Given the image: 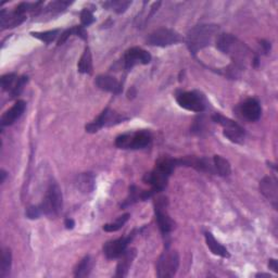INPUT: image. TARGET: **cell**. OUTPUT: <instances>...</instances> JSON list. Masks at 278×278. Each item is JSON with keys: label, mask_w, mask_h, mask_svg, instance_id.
<instances>
[{"label": "cell", "mask_w": 278, "mask_h": 278, "mask_svg": "<svg viewBox=\"0 0 278 278\" xmlns=\"http://www.w3.org/2000/svg\"><path fill=\"white\" fill-rule=\"evenodd\" d=\"M135 234H136V231L134 230L127 236L120 237V238L116 240H111V241H108L107 243H104L103 246L104 256L109 260L119 259L121 256H123L124 252L127 250L129 242L134 239Z\"/></svg>", "instance_id": "obj_12"}, {"label": "cell", "mask_w": 278, "mask_h": 278, "mask_svg": "<svg viewBox=\"0 0 278 278\" xmlns=\"http://www.w3.org/2000/svg\"><path fill=\"white\" fill-rule=\"evenodd\" d=\"M73 34L80 37L81 39L86 40L87 39V32L83 25H76L73 27Z\"/></svg>", "instance_id": "obj_34"}, {"label": "cell", "mask_w": 278, "mask_h": 278, "mask_svg": "<svg viewBox=\"0 0 278 278\" xmlns=\"http://www.w3.org/2000/svg\"><path fill=\"white\" fill-rule=\"evenodd\" d=\"M183 40V37L179 33L172 29H158L154 32L150 33L147 37V44L150 46H157V47H168L172 45H176L181 43Z\"/></svg>", "instance_id": "obj_6"}, {"label": "cell", "mask_w": 278, "mask_h": 278, "mask_svg": "<svg viewBox=\"0 0 278 278\" xmlns=\"http://www.w3.org/2000/svg\"><path fill=\"white\" fill-rule=\"evenodd\" d=\"M42 208L43 214L47 216H55L62 211L63 207V197L59 185L55 182L50 183L43 202L39 204Z\"/></svg>", "instance_id": "obj_5"}, {"label": "cell", "mask_w": 278, "mask_h": 278, "mask_svg": "<svg viewBox=\"0 0 278 278\" xmlns=\"http://www.w3.org/2000/svg\"><path fill=\"white\" fill-rule=\"evenodd\" d=\"M42 214H43V211L40 206H32V207H29L26 210V216L30 219H36Z\"/></svg>", "instance_id": "obj_33"}, {"label": "cell", "mask_w": 278, "mask_h": 278, "mask_svg": "<svg viewBox=\"0 0 278 278\" xmlns=\"http://www.w3.org/2000/svg\"><path fill=\"white\" fill-rule=\"evenodd\" d=\"M93 267V260L89 256H86L83 260L80 261V262L77 264V266L75 267L74 271V276L75 277H86L89 275L92 271Z\"/></svg>", "instance_id": "obj_25"}, {"label": "cell", "mask_w": 278, "mask_h": 278, "mask_svg": "<svg viewBox=\"0 0 278 278\" xmlns=\"http://www.w3.org/2000/svg\"><path fill=\"white\" fill-rule=\"evenodd\" d=\"M125 120H127L125 117L114 112L110 108H105L100 113L99 117L85 126V129L87 133H96L103 127H110L113 125L120 124Z\"/></svg>", "instance_id": "obj_9"}, {"label": "cell", "mask_w": 278, "mask_h": 278, "mask_svg": "<svg viewBox=\"0 0 278 278\" xmlns=\"http://www.w3.org/2000/svg\"><path fill=\"white\" fill-rule=\"evenodd\" d=\"M204 237H206L207 246L209 247V249L211 250L212 253H213V255L218 256V257H222V258H230L231 257L228 250L224 246H222V244H220L214 238V236L212 235L210 232H207L206 234H204Z\"/></svg>", "instance_id": "obj_20"}, {"label": "cell", "mask_w": 278, "mask_h": 278, "mask_svg": "<svg viewBox=\"0 0 278 278\" xmlns=\"http://www.w3.org/2000/svg\"><path fill=\"white\" fill-rule=\"evenodd\" d=\"M261 47H262V50L264 53H268L269 50H271V43L266 42V40H262V42L260 43Z\"/></svg>", "instance_id": "obj_36"}, {"label": "cell", "mask_w": 278, "mask_h": 278, "mask_svg": "<svg viewBox=\"0 0 278 278\" xmlns=\"http://www.w3.org/2000/svg\"><path fill=\"white\" fill-rule=\"evenodd\" d=\"M152 142V136L148 130L125 133L117 137L116 146L120 149H144Z\"/></svg>", "instance_id": "obj_3"}, {"label": "cell", "mask_w": 278, "mask_h": 278, "mask_svg": "<svg viewBox=\"0 0 278 278\" xmlns=\"http://www.w3.org/2000/svg\"><path fill=\"white\" fill-rule=\"evenodd\" d=\"M129 216L130 215L128 213H125L123 215L119 216L116 220H114V222L103 225V231L108 232V233H114V232L120 231L121 228L126 224V222L129 219Z\"/></svg>", "instance_id": "obj_28"}, {"label": "cell", "mask_w": 278, "mask_h": 278, "mask_svg": "<svg viewBox=\"0 0 278 278\" xmlns=\"http://www.w3.org/2000/svg\"><path fill=\"white\" fill-rule=\"evenodd\" d=\"M27 80H29V77L25 76V75L20 76L18 78V81H16L13 91L10 93L11 98H16V97L21 95V93L23 92V89H24V86H25L26 83H27Z\"/></svg>", "instance_id": "obj_31"}, {"label": "cell", "mask_w": 278, "mask_h": 278, "mask_svg": "<svg viewBox=\"0 0 278 278\" xmlns=\"http://www.w3.org/2000/svg\"><path fill=\"white\" fill-rule=\"evenodd\" d=\"M130 5H132V2H124V0H114V2H105L102 4L105 9L113 10L117 13L125 12Z\"/></svg>", "instance_id": "obj_27"}, {"label": "cell", "mask_w": 278, "mask_h": 278, "mask_svg": "<svg viewBox=\"0 0 278 278\" xmlns=\"http://www.w3.org/2000/svg\"><path fill=\"white\" fill-rule=\"evenodd\" d=\"M218 30L219 27L214 24H201L192 27L186 37V44L189 51L196 54L201 49L208 47L218 33Z\"/></svg>", "instance_id": "obj_2"}, {"label": "cell", "mask_w": 278, "mask_h": 278, "mask_svg": "<svg viewBox=\"0 0 278 278\" xmlns=\"http://www.w3.org/2000/svg\"><path fill=\"white\" fill-rule=\"evenodd\" d=\"M179 267V256L176 251L169 248L162 253L157 263V276L160 278L173 277Z\"/></svg>", "instance_id": "obj_7"}, {"label": "cell", "mask_w": 278, "mask_h": 278, "mask_svg": "<svg viewBox=\"0 0 278 278\" xmlns=\"http://www.w3.org/2000/svg\"><path fill=\"white\" fill-rule=\"evenodd\" d=\"M12 265V253L9 248H5L3 250L2 265H0V277L5 278L10 274Z\"/></svg>", "instance_id": "obj_24"}, {"label": "cell", "mask_w": 278, "mask_h": 278, "mask_svg": "<svg viewBox=\"0 0 278 278\" xmlns=\"http://www.w3.org/2000/svg\"><path fill=\"white\" fill-rule=\"evenodd\" d=\"M256 276H257V277H271V275H269V274H263V273L257 274Z\"/></svg>", "instance_id": "obj_40"}, {"label": "cell", "mask_w": 278, "mask_h": 278, "mask_svg": "<svg viewBox=\"0 0 278 278\" xmlns=\"http://www.w3.org/2000/svg\"><path fill=\"white\" fill-rule=\"evenodd\" d=\"M212 119H213L215 123L219 124L224 128L223 134L227 139H230L231 142L235 144L243 143L244 129L239 124H237L235 121L228 119L219 113H215L214 116L212 117Z\"/></svg>", "instance_id": "obj_10"}, {"label": "cell", "mask_w": 278, "mask_h": 278, "mask_svg": "<svg viewBox=\"0 0 278 278\" xmlns=\"http://www.w3.org/2000/svg\"><path fill=\"white\" fill-rule=\"evenodd\" d=\"M75 184L81 192L89 193L95 189V176L92 173H81L77 176Z\"/></svg>", "instance_id": "obj_21"}, {"label": "cell", "mask_w": 278, "mask_h": 278, "mask_svg": "<svg viewBox=\"0 0 278 278\" xmlns=\"http://www.w3.org/2000/svg\"><path fill=\"white\" fill-rule=\"evenodd\" d=\"M80 22H81V25H83L84 27L89 26L91 24L95 22V16L93 12L89 9H87V8H85V9H83L80 12Z\"/></svg>", "instance_id": "obj_32"}, {"label": "cell", "mask_w": 278, "mask_h": 278, "mask_svg": "<svg viewBox=\"0 0 278 278\" xmlns=\"http://www.w3.org/2000/svg\"><path fill=\"white\" fill-rule=\"evenodd\" d=\"M72 3L70 2H64V0H61V2H53L49 4L45 9L43 10V12L45 13H60L62 11H64L67 8L71 5Z\"/></svg>", "instance_id": "obj_29"}, {"label": "cell", "mask_w": 278, "mask_h": 278, "mask_svg": "<svg viewBox=\"0 0 278 278\" xmlns=\"http://www.w3.org/2000/svg\"><path fill=\"white\" fill-rule=\"evenodd\" d=\"M25 20V14L19 12L16 9L11 12H7L6 10H2V12H0V25H2V30L19 26Z\"/></svg>", "instance_id": "obj_17"}, {"label": "cell", "mask_w": 278, "mask_h": 278, "mask_svg": "<svg viewBox=\"0 0 278 278\" xmlns=\"http://www.w3.org/2000/svg\"><path fill=\"white\" fill-rule=\"evenodd\" d=\"M179 107L188 111L200 113L207 108L206 97L200 92H183L176 96Z\"/></svg>", "instance_id": "obj_8"}, {"label": "cell", "mask_w": 278, "mask_h": 278, "mask_svg": "<svg viewBox=\"0 0 278 278\" xmlns=\"http://www.w3.org/2000/svg\"><path fill=\"white\" fill-rule=\"evenodd\" d=\"M18 76L14 73H10V74H6L2 77V87L5 92H9L11 93L13 91V88L18 81Z\"/></svg>", "instance_id": "obj_30"}, {"label": "cell", "mask_w": 278, "mask_h": 278, "mask_svg": "<svg viewBox=\"0 0 278 278\" xmlns=\"http://www.w3.org/2000/svg\"><path fill=\"white\" fill-rule=\"evenodd\" d=\"M168 198L158 197L154 201V211L155 219H157L158 226L163 235L170 234L174 228V222L168 213Z\"/></svg>", "instance_id": "obj_11"}, {"label": "cell", "mask_w": 278, "mask_h": 278, "mask_svg": "<svg viewBox=\"0 0 278 278\" xmlns=\"http://www.w3.org/2000/svg\"><path fill=\"white\" fill-rule=\"evenodd\" d=\"M64 225H65V227L68 228V230H73V228H74V226H75V222L72 218H67L64 222Z\"/></svg>", "instance_id": "obj_38"}, {"label": "cell", "mask_w": 278, "mask_h": 278, "mask_svg": "<svg viewBox=\"0 0 278 278\" xmlns=\"http://www.w3.org/2000/svg\"><path fill=\"white\" fill-rule=\"evenodd\" d=\"M212 162H213L215 173H217L219 176L226 177L231 175L232 168H231L230 162H228L225 158L220 157V155H214Z\"/></svg>", "instance_id": "obj_23"}, {"label": "cell", "mask_w": 278, "mask_h": 278, "mask_svg": "<svg viewBox=\"0 0 278 278\" xmlns=\"http://www.w3.org/2000/svg\"><path fill=\"white\" fill-rule=\"evenodd\" d=\"M260 190L266 199L273 203L274 208H277V198H278V185L275 178L271 176L264 177L260 182Z\"/></svg>", "instance_id": "obj_16"}, {"label": "cell", "mask_w": 278, "mask_h": 278, "mask_svg": "<svg viewBox=\"0 0 278 278\" xmlns=\"http://www.w3.org/2000/svg\"><path fill=\"white\" fill-rule=\"evenodd\" d=\"M151 54L141 47H133L126 50L123 62L124 69L129 71L132 70L137 64H149L151 62Z\"/></svg>", "instance_id": "obj_13"}, {"label": "cell", "mask_w": 278, "mask_h": 278, "mask_svg": "<svg viewBox=\"0 0 278 278\" xmlns=\"http://www.w3.org/2000/svg\"><path fill=\"white\" fill-rule=\"evenodd\" d=\"M239 110L242 118L249 122L258 121L261 118V114H262V108H261L260 102L257 99H253V98H250V99L241 103Z\"/></svg>", "instance_id": "obj_14"}, {"label": "cell", "mask_w": 278, "mask_h": 278, "mask_svg": "<svg viewBox=\"0 0 278 278\" xmlns=\"http://www.w3.org/2000/svg\"><path fill=\"white\" fill-rule=\"evenodd\" d=\"M26 109V103L23 100H18L12 107L7 110L2 117V120H0V124L2 126H10L12 125L16 120H19L22 114L24 113Z\"/></svg>", "instance_id": "obj_15"}, {"label": "cell", "mask_w": 278, "mask_h": 278, "mask_svg": "<svg viewBox=\"0 0 278 278\" xmlns=\"http://www.w3.org/2000/svg\"><path fill=\"white\" fill-rule=\"evenodd\" d=\"M175 168H177L176 159L163 158L155 163L154 169L144 176L143 181L150 185L151 190L157 194L166 187L169 178Z\"/></svg>", "instance_id": "obj_1"}, {"label": "cell", "mask_w": 278, "mask_h": 278, "mask_svg": "<svg viewBox=\"0 0 278 278\" xmlns=\"http://www.w3.org/2000/svg\"><path fill=\"white\" fill-rule=\"evenodd\" d=\"M268 267L273 269V271L275 273L278 272V264H277V261L275 259H269L268 260Z\"/></svg>", "instance_id": "obj_37"}, {"label": "cell", "mask_w": 278, "mask_h": 278, "mask_svg": "<svg viewBox=\"0 0 278 278\" xmlns=\"http://www.w3.org/2000/svg\"><path fill=\"white\" fill-rule=\"evenodd\" d=\"M0 173H2L0 175H2V184H3V183H5V179L7 177V172L5 170H2V172H0Z\"/></svg>", "instance_id": "obj_39"}, {"label": "cell", "mask_w": 278, "mask_h": 278, "mask_svg": "<svg viewBox=\"0 0 278 278\" xmlns=\"http://www.w3.org/2000/svg\"><path fill=\"white\" fill-rule=\"evenodd\" d=\"M77 69L81 74H92L93 73V57L89 47H85V50L78 61Z\"/></svg>", "instance_id": "obj_22"}, {"label": "cell", "mask_w": 278, "mask_h": 278, "mask_svg": "<svg viewBox=\"0 0 278 278\" xmlns=\"http://www.w3.org/2000/svg\"><path fill=\"white\" fill-rule=\"evenodd\" d=\"M137 256L136 249H129L126 250L124 252L123 256L120 257V261L117 266V273H116V277H126L129 271V267L132 265L134 259Z\"/></svg>", "instance_id": "obj_19"}, {"label": "cell", "mask_w": 278, "mask_h": 278, "mask_svg": "<svg viewBox=\"0 0 278 278\" xmlns=\"http://www.w3.org/2000/svg\"><path fill=\"white\" fill-rule=\"evenodd\" d=\"M71 35H74L73 34V27L67 30V31H64L63 33H61V35L59 37V40H58V46H61L63 45L65 42H67L68 38L71 36Z\"/></svg>", "instance_id": "obj_35"}, {"label": "cell", "mask_w": 278, "mask_h": 278, "mask_svg": "<svg viewBox=\"0 0 278 278\" xmlns=\"http://www.w3.org/2000/svg\"><path fill=\"white\" fill-rule=\"evenodd\" d=\"M60 30H52L47 32H32L31 35L39 40H42L45 44H50L59 36Z\"/></svg>", "instance_id": "obj_26"}, {"label": "cell", "mask_w": 278, "mask_h": 278, "mask_svg": "<svg viewBox=\"0 0 278 278\" xmlns=\"http://www.w3.org/2000/svg\"><path fill=\"white\" fill-rule=\"evenodd\" d=\"M95 83L98 88H100L103 92H108L111 94L119 95L123 91V87L120 81L110 75H98L96 77Z\"/></svg>", "instance_id": "obj_18"}, {"label": "cell", "mask_w": 278, "mask_h": 278, "mask_svg": "<svg viewBox=\"0 0 278 278\" xmlns=\"http://www.w3.org/2000/svg\"><path fill=\"white\" fill-rule=\"evenodd\" d=\"M216 48L223 53L231 54L237 62L243 61L249 52L248 47L231 34H220L216 39Z\"/></svg>", "instance_id": "obj_4"}]
</instances>
